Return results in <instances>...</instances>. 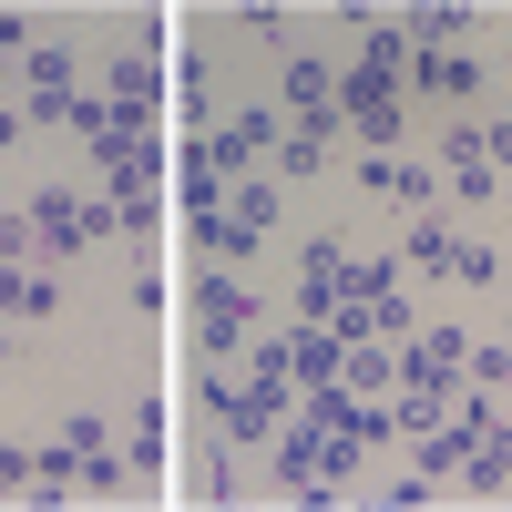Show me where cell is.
<instances>
[{
    "label": "cell",
    "mask_w": 512,
    "mask_h": 512,
    "mask_svg": "<svg viewBox=\"0 0 512 512\" xmlns=\"http://www.w3.org/2000/svg\"><path fill=\"white\" fill-rule=\"evenodd\" d=\"M0 256H11V267H21V256H41V236H31V216H0Z\"/></svg>",
    "instance_id": "cell-7"
},
{
    "label": "cell",
    "mask_w": 512,
    "mask_h": 512,
    "mask_svg": "<svg viewBox=\"0 0 512 512\" xmlns=\"http://www.w3.org/2000/svg\"><path fill=\"white\" fill-rule=\"evenodd\" d=\"M420 82H441V93H472V62H451V52H420Z\"/></svg>",
    "instance_id": "cell-6"
},
{
    "label": "cell",
    "mask_w": 512,
    "mask_h": 512,
    "mask_svg": "<svg viewBox=\"0 0 512 512\" xmlns=\"http://www.w3.org/2000/svg\"><path fill=\"white\" fill-rule=\"evenodd\" d=\"M0 308H11V318H52V277H21V267H0Z\"/></svg>",
    "instance_id": "cell-3"
},
{
    "label": "cell",
    "mask_w": 512,
    "mask_h": 512,
    "mask_svg": "<svg viewBox=\"0 0 512 512\" xmlns=\"http://www.w3.org/2000/svg\"><path fill=\"white\" fill-rule=\"evenodd\" d=\"M349 113H359V134H379V144L400 134V103H390V72H379V62L349 72Z\"/></svg>",
    "instance_id": "cell-1"
},
{
    "label": "cell",
    "mask_w": 512,
    "mask_h": 512,
    "mask_svg": "<svg viewBox=\"0 0 512 512\" xmlns=\"http://www.w3.org/2000/svg\"><path fill=\"white\" fill-rule=\"evenodd\" d=\"M400 256H420L431 277H461V236H441V226H410V246Z\"/></svg>",
    "instance_id": "cell-4"
},
{
    "label": "cell",
    "mask_w": 512,
    "mask_h": 512,
    "mask_svg": "<svg viewBox=\"0 0 512 512\" xmlns=\"http://www.w3.org/2000/svg\"><path fill=\"white\" fill-rule=\"evenodd\" d=\"M154 103H164L154 62H144V52H134V62H113V113H123V123H154Z\"/></svg>",
    "instance_id": "cell-2"
},
{
    "label": "cell",
    "mask_w": 512,
    "mask_h": 512,
    "mask_svg": "<svg viewBox=\"0 0 512 512\" xmlns=\"http://www.w3.org/2000/svg\"><path fill=\"white\" fill-rule=\"evenodd\" d=\"M216 185H226V164L216 154H185V205H195V216H216Z\"/></svg>",
    "instance_id": "cell-5"
}]
</instances>
